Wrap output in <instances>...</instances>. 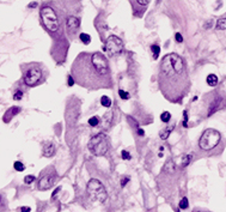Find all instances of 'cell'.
I'll return each mask as SVG.
<instances>
[{"mask_svg":"<svg viewBox=\"0 0 226 212\" xmlns=\"http://www.w3.org/2000/svg\"><path fill=\"white\" fill-rule=\"evenodd\" d=\"M72 77L74 83L89 90L111 89L113 79L107 58L100 52H83L73 61Z\"/></svg>","mask_w":226,"mask_h":212,"instance_id":"1","label":"cell"},{"mask_svg":"<svg viewBox=\"0 0 226 212\" xmlns=\"http://www.w3.org/2000/svg\"><path fill=\"white\" fill-rule=\"evenodd\" d=\"M159 90L169 102L181 103L190 90V79L183 58L176 53L166 54L158 72Z\"/></svg>","mask_w":226,"mask_h":212,"instance_id":"2","label":"cell"},{"mask_svg":"<svg viewBox=\"0 0 226 212\" xmlns=\"http://www.w3.org/2000/svg\"><path fill=\"white\" fill-rule=\"evenodd\" d=\"M23 80L25 85L34 88L43 82V71L38 64H28L23 66Z\"/></svg>","mask_w":226,"mask_h":212,"instance_id":"3","label":"cell"},{"mask_svg":"<svg viewBox=\"0 0 226 212\" xmlns=\"http://www.w3.org/2000/svg\"><path fill=\"white\" fill-rule=\"evenodd\" d=\"M220 138H221V136H220V133L218 132L217 129H213V128L206 129L202 133V136L200 137V140H199L200 149L203 150V151H211V150H213L219 144Z\"/></svg>","mask_w":226,"mask_h":212,"instance_id":"4","label":"cell"},{"mask_svg":"<svg viewBox=\"0 0 226 212\" xmlns=\"http://www.w3.org/2000/svg\"><path fill=\"white\" fill-rule=\"evenodd\" d=\"M87 146L95 156H103L109 150V139L104 133H98L90 139Z\"/></svg>","mask_w":226,"mask_h":212,"instance_id":"5","label":"cell"},{"mask_svg":"<svg viewBox=\"0 0 226 212\" xmlns=\"http://www.w3.org/2000/svg\"><path fill=\"white\" fill-rule=\"evenodd\" d=\"M40 13H41V18H42V22L45 24V29L50 32H56L60 28V22H59V18H58L53 7L43 6L41 9Z\"/></svg>","mask_w":226,"mask_h":212,"instance_id":"6","label":"cell"},{"mask_svg":"<svg viewBox=\"0 0 226 212\" xmlns=\"http://www.w3.org/2000/svg\"><path fill=\"white\" fill-rule=\"evenodd\" d=\"M87 194L92 200H98L100 203H105L108 195H107V191L104 188L103 184L100 180L92 179L87 184Z\"/></svg>","mask_w":226,"mask_h":212,"instance_id":"7","label":"cell"},{"mask_svg":"<svg viewBox=\"0 0 226 212\" xmlns=\"http://www.w3.org/2000/svg\"><path fill=\"white\" fill-rule=\"evenodd\" d=\"M123 49V42L122 40L116 35H110L107 38V42H105V48L104 50H107L110 56H115L118 55Z\"/></svg>","mask_w":226,"mask_h":212,"instance_id":"8","label":"cell"},{"mask_svg":"<svg viewBox=\"0 0 226 212\" xmlns=\"http://www.w3.org/2000/svg\"><path fill=\"white\" fill-rule=\"evenodd\" d=\"M56 179H58V175H56L55 170L47 171L45 174L42 175V177L38 181V189L40 191H47V189L52 188L56 182Z\"/></svg>","mask_w":226,"mask_h":212,"instance_id":"9","label":"cell"},{"mask_svg":"<svg viewBox=\"0 0 226 212\" xmlns=\"http://www.w3.org/2000/svg\"><path fill=\"white\" fill-rule=\"evenodd\" d=\"M66 25H67V29L70 31H77L79 29V25H80V20L77 17H68L67 20H66Z\"/></svg>","mask_w":226,"mask_h":212,"instance_id":"10","label":"cell"},{"mask_svg":"<svg viewBox=\"0 0 226 212\" xmlns=\"http://www.w3.org/2000/svg\"><path fill=\"white\" fill-rule=\"evenodd\" d=\"M19 111H20V108L19 107H12V108H10L9 110L5 113V115H4V118H2V120L4 122H10L12 118H15L17 114H18Z\"/></svg>","mask_w":226,"mask_h":212,"instance_id":"11","label":"cell"},{"mask_svg":"<svg viewBox=\"0 0 226 212\" xmlns=\"http://www.w3.org/2000/svg\"><path fill=\"white\" fill-rule=\"evenodd\" d=\"M55 154V145L53 143H47L43 146V156L45 157H53Z\"/></svg>","mask_w":226,"mask_h":212,"instance_id":"12","label":"cell"},{"mask_svg":"<svg viewBox=\"0 0 226 212\" xmlns=\"http://www.w3.org/2000/svg\"><path fill=\"white\" fill-rule=\"evenodd\" d=\"M175 128V125L172 123L171 126H168L166 128H164L163 131H160V139H163V140H165V139H168V137L170 136V133L172 132V129Z\"/></svg>","mask_w":226,"mask_h":212,"instance_id":"13","label":"cell"},{"mask_svg":"<svg viewBox=\"0 0 226 212\" xmlns=\"http://www.w3.org/2000/svg\"><path fill=\"white\" fill-rule=\"evenodd\" d=\"M206 82H207V84L209 86H215L218 84V77L215 74H208Z\"/></svg>","mask_w":226,"mask_h":212,"instance_id":"14","label":"cell"},{"mask_svg":"<svg viewBox=\"0 0 226 212\" xmlns=\"http://www.w3.org/2000/svg\"><path fill=\"white\" fill-rule=\"evenodd\" d=\"M217 29H219V30H225L226 29V17H221V18L218 19Z\"/></svg>","mask_w":226,"mask_h":212,"instance_id":"15","label":"cell"},{"mask_svg":"<svg viewBox=\"0 0 226 212\" xmlns=\"http://www.w3.org/2000/svg\"><path fill=\"white\" fill-rule=\"evenodd\" d=\"M160 120L163 121L164 123H168V122H170L171 120V114L169 113V111H164L160 114Z\"/></svg>","mask_w":226,"mask_h":212,"instance_id":"16","label":"cell"},{"mask_svg":"<svg viewBox=\"0 0 226 212\" xmlns=\"http://www.w3.org/2000/svg\"><path fill=\"white\" fill-rule=\"evenodd\" d=\"M100 103H102V106H103V107L109 108V107L111 106V100L109 98L108 96H102V98H100Z\"/></svg>","mask_w":226,"mask_h":212,"instance_id":"17","label":"cell"},{"mask_svg":"<svg viewBox=\"0 0 226 212\" xmlns=\"http://www.w3.org/2000/svg\"><path fill=\"white\" fill-rule=\"evenodd\" d=\"M151 50L153 52V59L154 60H157L158 56H159V54H160V47L157 46V45H153V46L151 47Z\"/></svg>","mask_w":226,"mask_h":212,"instance_id":"18","label":"cell"},{"mask_svg":"<svg viewBox=\"0 0 226 212\" xmlns=\"http://www.w3.org/2000/svg\"><path fill=\"white\" fill-rule=\"evenodd\" d=\"M80 41H82L84 45H90L91 42V37L89 34H80Z\"/></svg>","mask_w":226,"mask_h":212,"instance_id":"19","label":"cell"},{"mask_svg":"<svg viewBox=\"0 0 226 212\" xmlns=\"http://www.w3.org/2000/svg\"><path fill=\"white\" fill-rule=\"evenodd\" d=\"M13 168H15L17 171H23V170L25 169V166H24L20 161H16V162L13 163Z\"/></svg>","mask_w":226,"mask_h":212,"instance_id":"20","label":"cell"},{"mask_svg":"<svg viewBox=\"0 0 226 212\" xmlns=\"http://www.w3.org/2000/svg\"><path fill=\"white\" fill-rule=\"evenodd\" d=\"M98 123H100V119L97 116H92V118L89 119V125L92 126V127H96Z\"/></svg>","mask_w":226,"mask_h":212,"instance_id":"21","label":"cell"},{"mask_svg":"<svg viewBox=\"0 0 226 212\" xmlns=\"http://www.w3.org/2000/svg\"><path fill=\"white\" fill-rule=\"evenodd\" d=\"M191 155H185V156L183 157V159H182V167H187L188 164L190 163V161H191Z\"/></svg>","mask_w":226,"mask_h":212,"instance_id":"22","label":"cell"},{"mask_svg":"<svg viewBox=\"0 0 226 212\" xmlns=\"http://www.w3.org/2000/svg\"><path fill=\"white\" fill-rule=\"evenodd\" d=\"M188 206H189L188 199H187V198H183L181 201H180V209H181V210H185Z\"/></svg>","mask_w":226,"mask_h":212,"instance_id":"23","label":"cell"},{"mask_svg":"<svg viewBox=\"0 0 226 212\" xmlns=\"http://www.w3.org/2000/svg\"><path fill=\"white\" fill-rule=\"evenodd\" d=\"M118 95H120V97H121L122 100H129V98H130L129 92L125 91V90H120V91H118Z\"/></svg>","mask_w":226,"mask_h":212,"instance_id":"24","label":"cell"},{"mask_svg":"<svg viewBox=\"0 0 226 212\" xmlns=\"http://www.w3.org/2000/svg\"><path fill=\"white\" fill-rule=\"evenodd\" d=\"M34 181H36V177L34 175H27L25 177H24V182L27 184H32Z\"/></svg>","mask_w":226,"mask_h":212,"instance_id":"25","label":"cell"},{"mask_svg":"<svg viewBox=\"0 0 226 212\" xmlns=\"http://www.w3.org/2000/svg\"><path fill=\"white\" fill-rule=\"evenodd\" d=\"M22 98H23V91L22 90H17L15 92V95H13V100L15 101H20Z\"/></svg>","mask_w":226,"mask_h":212,"instance_id":"26","label":"cell"},{"mask_svg":"<svg viewBox=\"0 0 226 212\" xmlns=\"http://www.w3.org/2000/svg\"><path fill=\"white\" fill-rule=\"evenodd\" d=\"M164 169H165V170H169V169H170V171H173V170H175V167H173V162L169 159V161L166 162V164H165V168H164Z\"/></svg>","mask_w":226,"mask_h":212,"instance_id":"27","label":"cell"},{"mask_svg":"<svg viewBox=\"0 0 226 212\" xmlns=\"http://www.w3.org/2000/svg\"><path fill=\"white\" fill-rule=\"evenodd\" d=\"M121 156H122L123 159H126V161H129V159H130V155H129V152H128V151H125V150L122 151Z\"/></svg>","mask_w":226,"mask_h":212,"instance_id":"28","label":"cell"},{"mask_svg":"<svg viewBox=\"0 0 226 212\" xmlns=\"http://www.w3.org/2000/svg\"><path fill=\"white\" fill-rule=\"evenodd\" d=\"M5 207H6V204H5V200H4L2 195L0 194V211H2V210H4Z\"/></svg>","mask_w":226,"mask_h":212,"instance_id":"29","label":"cell"},{"mask_svg":"<svg viewBox=\"0 0 226 212\" xmlns=\"http://www.w3.org/2000/svg\"><path fill=\"white\" fill-rule=\"evenodd\" d=\"M183 114H184V120H183V126H184V127H187V126H188V123H187V122H188V113H187V110H184V111H183Z\"/></svg>","mask_w":226,"mask_h":212,"instance_id":"30","label":"cell"},{"mask_svg":"<svg viewBox=\"0 0 226 212\" xmlns=\"http://www.w3.org/2000/svg\"><path fill=\"white\" fill-rule=\"evenodd\" d=\"M136 2L139 5H141V6H147L148 2H150V0H136Z\"/></svg>","mask_w":226,"mask_h":212,"instance_id":"31","label":"cell"},{"mask_svg":"<svg viewBox=\"0 0 226 212\" xmlns=\"http://www.w3.org/2000/svg\"><path fill=\"white\" fill-rule=\"evenodd\" d=\"M175 37H176V41H177L178 43H182V42H183V37H182V35L180 32H177V34L175 35Z\"/></svg>","mask_w":226,"mask_h":212,"instance_id":"32","label":"cell"},{"mask_svg":"<svg viewBox=\"0 0 226 212\" xmlns=\"http://www.w3.org/2000/svg\"><path fill=\"white\" fill-rule=\"evenodd\" d=\"M128 181H129V177H128V176L123 177V179L121 180V186H122V187H125V186H126V184H128Z\"/></svg>","mask_w":226,"mask_h":212,"instance_id":"33","label":"cell"},{"mask_svg":"<svg viewBox=\"0 0 226 212\" xmlns=\"http://www.w3.org/2000/svg\"><path fill=\"white\" fill-rule=\"evenodd\" d=\"M72 85H74V79L72 76H68V86H72Z\"/></svg>","mask_w":226,"mask_h":212,"instance_id":"34","label":"cell"},{"mask_svg":"<svg viewBox=\"0 0 226 212\" xmlns=\"http://www.w3.org/2000/svg\"><path fill=\"white\" fill-rule=\"evenodd\" d=\"M18 210H19V211H23V212H25V211L29 212L30 210H31V209H30L29 206H23V207H19Z\"/></svg>","mask_w":226,"mask_h":212,"instance_id":"35","label":"cell"},{"mask_svg":"<svg viewBox=\"0 0 226 212\" xmlns=\"http://www.w3.org/2000/svg\"><path fill=\"white\" fill-rule=\"evenodd\" d=\"M60 189H61V187H58V188H56V189H55L54 192H53V194H52V198H54L55 195H56V194L59 193V191H60Z\"/></svg>","mask_w":226,"mask_h":212,"instance_id":"36","label":"cell"},{"mask_svg":"<svg viewBox=\"0 0 226 212\" xmlns=\"http://www.w3.org/2000/svg\"><path fill=\"white\" fill-rule=\"evenodd\" d=\"M37 6V2H31V4H29V7H35Z\"/></svg>","mask_w":226,"mask_h":212,"instance_id":"37","label":"cell"}]
</instances>
